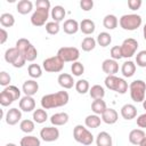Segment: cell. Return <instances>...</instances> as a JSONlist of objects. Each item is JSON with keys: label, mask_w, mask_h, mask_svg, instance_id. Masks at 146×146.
I'll use <instances>...</instances> for the list:
<instances>
[{"label": "cell", "mask_w": 146, "mask_h": 146, "mask_svg": "<svg viewBox=\"0 0 146 146\" xmlns=\"http://www.w3.org/2000/svg\"><path fill=\"white\" fill-rule=\"evenodd\" d=\"M19 110L23 112H32L35 110V100L32 96H24L19 100Z\"/></svg>", "instance_id": "5bb4252c"}, {"label": "cell", "mask_w": 146, "mask_h": 146, "mask_svg": "<svg viewBox=\"0 0 146 146\" xmlns=\"http://www.w3.org/2000/svg\"><path fill=\"white\" fill-rule=\"evenodd\" d=\"M23 92L25 94V96H33L38 92L39 90V84L35 80H26L24 83H23Z\"/></svg>", "instance_id": "9a60e30c"}, {"label": "cell", "mask_w": 146, "mask_h": 146, "mask_svg": "<svg viewBox=\"0 0 146 146\" xmlns=\"http://www.w3.org/2000/svg\"><path fill=\"white\" fill-rule=\"evenodd\" d=\"M42 66H43V70L46 72H49V73H57V72H60L64 67V62L56 55V56H52V57H49V58H46L42 63Z\"/></svg>", "instance_id": "9c48e42d"}, {"label": "cell", "mask_w": 146, "mask_h": 146, "mask_svg": "<svg viewBox=\"0 0 146 146\" xmlns=\"http://www.w3.org/2000/svg\"><path fill=\"white\" fill-rule=\"evenodd\" d=\"M27 73L32 79H38L42 75V68L38 64H30L27 67Z\"/></svg>", "instance_id": "d590c367"}, {"label": "cell", "mask_w": 146, "mask_h": 146, "mask_svg": "<svg viewBox=\"0 0 146 146\" xmlns=\"http://www.w3.org/2000/svg\"><path fill=\"white\" fill-rule=\"evenodd\" d=\"M143 107L146 110V99H144V102H143Z\"/></svg>", "instance_id": "9f6ffc18"}, {"label": "cell", "mask_w": 146, "mask_h": 146, "mask_svg": "<svg viewBox=\"0 0 146 146\" xmlns=\"http://www.w3.org/2000/svg\"><path fill=\"white\" fill-rule=\"evenodd\" d=\"M21 119H22V112H21V110L16 108V107L10 108L6 114V123L9 125L17 124L18 121H21Z\"/></svg>", "instance_id": "4fadbf2b"}, {"label": "cell", "mask_w": 146, "mask_h": 146, "mask_svg": "<svg viewBox=\"0 0 146 146\" xmlns=\"http://www.w3.org/2000/svg\"><path fill=\"white\" fill-rule=\"evenodd\" d=\"M104 82H105L106 88H108L110 90L116 91L117 94L123 95L128 91V83L122 78H117L115 75H107Z\"/></svg>", "instance_id": "3957f363"}, {"label": "cell", "mask_w": 146, "mask_h": 146, "mask_svg": "<svg viewBox=\"0 0 146 146\" xmlns=\"http://www.w3.org/2000/svg\"><path fill=\"white\" fill-rule=\"evenodd\" d=\"M80 7L84 11H89L94 7V1L92 0H81L80 1Z\"/></svg>", "instance_id": "c3c4849f"}, {"label": "cell", "mask_w": 146, "mask_h": 146, "mask_svg": "<svg viewBox=\"0 0 146 146\" xmlns=\"http://www.w3.org/2000/svg\"><path fill=\"white\" fill-rule=\"evenodd\" d=\"M107 107H106V103L103 100V99H96V100H94L92 102V104H91V111L95 113V114H97V115H102L104 112H105V110H106Z\"/></svg>", "instance_id": "f1b7e54d"}, {"label": "cell", "mask_w": 146, "mask_h": 146, "mask_svg": "<svg viewBox=\"0 0 146 146\" xmlns=\"http://www.w3.org/2000/svg\"><path fill=\"white\" fill-rule=\"evenodd\" d=\"M95 29H96V26H95L94 21H91L89 18H84L80 23V30H81V32L84 33V34H87V35L92 34L95 32Z\"/></svg>", "instance_id": "7402d4cb"}, {"label": "cell", "mask_w": 146, "mask_h": 146, "mask_svg": "<svg viewBox=\"0 0 146 146\" xmlns=\"http://www.w3.org/2000/svg\"><path fill=\"white\" fill-rule=\"evenodd\" d=\"M121 47V52H122V57L124 58H130L132 57L136 51H137V48H138V42L137 40H135L133 38H128L125 39L122 44L120 46Z\"/></svg>", "instance_id": "30bf717a"}, {"label": "cell", "mask_w": 146, "mask_h": 146, "mask_svg": "<svg viewBox=\"0 0 146 146\" xmlns=\"http://www.w3.org/2000/svg\"><path fill=\"white\" fill-rule=\"evenodd\" d=\"M71 71H72V73H73V75L80 76V75H82L83 72H84V66H83V64L80 63V62H74V63L72 64V66H71Z\"/></svg>", "instance_id": "b9f144b4"}, {"label": "cell", "mask_w": 146, "mask_h": 146, "mask_svg": "<svg viewBox=\"0 0 146 146\" xmlns=\"http://www.w3.org/2000/svg\"><path fill=\"white\" fill-rule=\"evenodd\" d=\"M0 24L3 27H11L15 24V17L9 13H3L0 15Z\"/></svg>", "instance_id": "4dcf8cb0"}, {"label": "cell", "mask_w": 146, "mask_h": 146, "mask_svg": "<svg viewBox=\"0 0 146 146\" xmlns=\"http://www.w3.org/2000/svg\"><path fill=\"white\" fill-rule=\"evenodd\" d=\"M6 146H17V145H16V144H14V143H8Z\"/></svg>", "instance_id": "11a10c76"}, {"label": "cell", "mask_w": 146, "mask_h": 146, "mask_svg": "<svg viewBox=\"0 0 146 146\" xmlns=\"http://www.w3.org/2000/svg\"><path fill=\"white\" fill-rule=\"evenodd\" d=\"M141 0H129L128 1V6H129V8L131 9V10H137V9H139L140 8V6H141Z\"/></svg>", "instance_id": "681fc988"}, {"label": "cell", "mask_w": 146, "mask_h": 146, "mask_svg": "<svg viewBox=\"0 0 146 146\" xmlns=\"http://www.w3.org/2000/svg\"><path fill=\"white\" fill-rule=\"evenodd\" d=\"M143 34H144V39L146 40V24L144 25V29H143Z\"/></svg>", "instance_id": "f5cc1de1"}, {"label": "cell", "mask_w": 146, "mask_h": 146, "mask_svg": "<svg viewBox=\"0 0 146 146\" xmlns=\"http://www.w3.org/2000/svg\"><path fill=\"white\" fill-rule=\"evenodd\" d=\"M103 25L105 29L107 30H114L116 26H117V18L115 15H106L103 19Z\"/></svg>", "instance_id": "83f0119b"}, {"label": "cell", "mask_w": 146, "mask_h": 146, "mask_svg": "<svg viewBox=\"0 0 146 146\" xmlns=\"http://www.w3.org/2000/svg\"><path fill=\"white\" fill-rule=\"evenodd\" d=\"M96 145L97 146H112V137L108 132L102 131L96 137Z\"/></svg>", "instance_id": "603a6c76"}, {"label": "cell", "mask_w": 146, "mask_h": 146, "mask_svg": "<svg viewBox=\"0 0 146 146\" xmlns=\"http://www.w3.org/2000/svg\"><path fill=\"white\" fill-rule=\"evenodd\" d=\"M145 137L146 135L141 129H133L129 133V141L132 145H140V143L144 140Z\"/></svg>", "instance_id": "ffe728a7"}, {"label": "cell", "mask_w": 146, "mask_h": 146, "mask_svg": "<svg viewBox=\"0 0 146 146\" xmlns=\"http://www.w3.org/2000/svg\"><path fill=\"white\" fill-rule=\"evenodd\" d=\"M139 146H146V137L144 138V140L140 143V145H139Z\"/></svg>", "instance_id": "db71d44e"}, {"label": "cell", "mask_w": 146, "mask_h": 146, "mask_svg": "<svg viewBox=\"0 0 146 146\" xmlns=\"http://www.w3.org/2000/svg\"><path fill=\"white\" fill-rule=\"evenodd\" d=\"M16 9H17V11H18L19 14L26 15V14H29V13L32 11V9H33V3H32L30 0H21V1H18L17 6H16Z\"/></svg>", "instance_id": "d4e9b609"}, {"label": "cell", "mask_w": 146, "mask_h": 146, "mask_svg": "<svg viewBox=\"0 0 146 146\" xmlns=\"http://www.w3.org/2000/svg\"><path fill=\"white\" fill-rule=\"evenodd\" d=\"M111 42H112V36H111L110 33H107V32H100L97 35V43L100 47H107V46H110Z\"/></svg>", "instance_id": "d6a6232c"}, {"label": "cell", "mask_w": 146, "mask_h": 146, "mask_svg": "<svg viewBox=\"0 0 146 146\" xmlns=\"http://www.w3.org/2000/svg\"><path fill=\"white\" fill-rule=\"evenodd\" d=\"M136 64L140 67H146V50H141L136 55Z\"/></svg>", "instance_id": "f6af8a7d"}, {"label": "cell", "mask_w": 146, "mask_h": 146, "mask_svg": "<svg viewBox=\"0 0 146 146\" xmlns=\"http://www.w3.org/2000/svg\"><path fill=\"white\" fill-rule=\"evenodd\" d=\"M89 95H90V97L94 100H96V99H103V97L105 96V90H104V88L102 86L95 84V86H92L90 88Z\"/></svg>", "instance_id": "4316f807"}, {"label": "cell", "mask_w": 146, "mask_h": 146, "mask_svg": "<svg viewBox=\"0 0 146 146\" xmlns=\"http://www.w3.org/2000/svg\"><path fill=\"white\" fill-rule=\"evenodd\" d=\"M57 56L65 63V62H78L80 57V51L75 47H62L57 51Z\"/></svg>", "instance_id": "ba28073f"}, {"label": "cell", "mask_w": 146, "mask_h": 146, "mask_svg": "<svg viewBox=\"0 0 146 146\" xmlns=\"http://www.w3.org/2000/svg\"><path fill=\"white\" fill-rule=\"evenodd\" d=\"M38 56V51L36 48L31 43V46L27 48V50L24 52V57L26 59V62H33Z\"/></svg>", "instance_id": "ab89813d"}, {"label": "cell", "mask_w": 146, "mask_h": 146, "mask_svg": "<svg viewBox=\"0 0 146 146\" xmlns=\"http://www.w3.org/2000/svg\"><path fill=\"white\" fill-rule=\"evenodd\" d=\"M70 100V96L67 94V91H57L55 94H48L44 95L41 98V106L44 110H50V108H56V107H60L64 106L68 103Z\"/></svg>", "instance_id": "6da1fadb"}, {"label": "cell", "mask_w": 146, "mask_h": 146, "mask_svg": "<svg viewBox=\"0 0 146 146\" xmlns=\"http://www.w3.org/2000/svg\"><path fill=\"white\" fill-rule=\"evenodd\" d=\"M10 81H11V78H10V75L7 72H5V71L0 72V84L1 86L8 87L9 83H10Z\"/></svg>", "instance_id": "bcb514c9"}, {"label": "cell", "mask_w": 146, "mask_h": 146, "mask_svg": "<svg viewBox=\"0 0 146 146\" xmlns=\"http://www.w3.org/2000/svg\"><path fill=\"white\" fill-rule=\"evenodd\" d=\"M73 137H74V139L78 143H80L82 145H86V146L91 145L92 141H94L92 133L87 128H84L81 124H78V125L74 127V129H73Z\"/></svg>", "instance_id": "52a82bcc"}, {"label": "cell", "mask_w": 146, "mask_h": 146, "mask_svg": "<svg viewBox=\"0 0 146 146\" xmlns=\"http://www.w3.org/2000/svg\"><path fill=\"white\" fill-rule=\"evenodd\" d=\"M58 84L64 88V89H71L73 86H74V80H73V76L71 74H67V73H62L58 75Z\"/></svg>", "instance_id": "ac0fdd59"}, {"label": "cell", "mask_w": 146, "mask_h": 146, "mask_svg": "<svg viewBox=\"0 0 146 146\" xmlns=\"http://www.w3.org/2000/svg\"><path fill=\"white\" fill-rule=\"evenodd\" d=\"M59 30H60L59 24L56 23V22H54V21H52V22H48V23L46 24V31H47V33L50 34V35L57 34V33L59 32Z\"/></svg>", "instance_id": "60d3db41"}, {"label": "cell", "mask_w": 146, "mask_h": 146, "mask_svg": "<svg viewBox=\"0 0 146 146\" xmlns=\"http://www.w3.org/2000/svg\"><path fill=\"white\" fill-rule=\"evenodd\" d=\"M19 128H21V130L23 131V132H25V133H31L33 130H34V122L32 121V120H23V121H21V123H19Z\"/></svg>", "instance_id": "74e56055"}, {"label": "cell", "mask_w": 146, "mask_h": 146, "mask_svg": "<svg viewBox=\"0 0 146 146\" xmlns=\"http://www.w3.org/2000/svg\"><path fill=\"white\" fill-rule=\"evenodd\" d=\"M121 72L123 74V76L125 78H131L135 72H136V64L132 60H127L123 63L122 67H121Z\"/></svg>", "instance_id": "cb8c5ba5"}, {"label": "cell", "mask_w": 146, "mask_h": 146, "mask_svg": "<svg viewBox=\"0 0 146 146\" xmlns=\"http://www.w3.org/2000/svg\"><path fill=\"white\" fill-rule=\"evenodd\" d=\"M130 89V97L133 102L140 103L145 99V92H146V83L143 80H135L129 86Z\"/></svg>", "instance_id": "277c9868"}, {"label": "cell", "mask_w": 146, "mask_h": 146, "mask_svg": "<svg viewBox=\"0 0 146 146\" xmlns=\"http://www.w3.org/2000/svg\"><path fill=\"white\" fill-rule=\"evenodd\" d=\"M13 102H14V98H13L7 91L2 90L1 94H0V104H1L2 106H9Z\"/></svg>", "instance_id": "7bdbcfd3"}, {"label": "cell", "mask_w": 146, "mask_h": 146, "mask_svg": "<svg viewBox=\"0 0 146 146\" xmlns=\"http://www.w3.org/2000/svg\"><path fill=\"white\" fill-rule=\"evenodd\" d=\"M117 112L113 108H106L102 114V121H104L106 124H114L117 121Z\"/></svg>", "instance_id": "d6986e66"}, {"label": "cell", "mask_w": 146, "mask_h": 146, "mask_svg": "<svg viewBox=\"0 0 146 146\" xmlns=\"http://www.w3.org/2000/svg\"><path fill=\"white\" fill-rule=\"evenodd\" d=\"M50 122L54 127H58V125H64L68 122V114L65 112H60V113H55L51 115L50 117Z\"/></svg>", "instance_id": "e0dca14e"}, {"label": "cell", "mask_w": 146, "mask_h": 146, "mask_svg": "<svg viewBox=\"0 0 146 146\" xmlns=\"http://www.w3.org/2000/svg\"><path fill=\"white\" fill-rule=\"evenodd\" d=\"M5 60H6L7 63L11 64V65H13L14 67H16V68L23 67V66L25 65V63H26L25 57L17 50L16 47L9 48V49L6 50V52H5Z\"/></svg>", "instance_id": "8992f818"}, {"label": "cell", "mask_w": 146, "mask_h": 146, "mask_svg": "<svg viewBox=\"0 0 146 146\" xmlns=\"http://www.w3.org/2000/svg\"><path fill=\"white\" fill-rule=\"evenodd\" d=\"M7 39H8V33H7V31H6L3 27L0 29V43L3 44V43L7 41Z\"/></svg>", "instance_id": "816d5d0a"}, {"label": "cell", "mask_w": 146, "mask_h": 146, "mask_svg": "<svg viewBox=\"0 0 146 146\" xmlns=\"http://www.w3.org/2000/svg\"><path fill=\"white\" fill-rule=\"evenodd\" d=\"M40 137L47 143L55 141L59 138V130L56 127H44L40 130Z\"/></svg>", "instance_id": "8fae6325"}, {"label": "cell", "mask_w": 146, "mask_h": 146, "mask_svg": "<svg viewBox=\"0 0 146 146\" xmlns=\"http://www.w3.org/2000/svg\"><path fill=\"white\" fill-rule=\"evenodd\" d=\"M75 90L79 92V94H86V92H88L89 90H90V88H89V82L87 81V80H84V79H81V80H78L76 82H75Z\"/></svg>", "instance_id": "8d00e7d4"}, {"label": "cell", "mask_w": 146, "mask_h": 146, "mask_svg": "<svg viewBox=\"0 0 146 146\" xmlns=\"http://www.w3.org/2000/svg\"><path fill=\"white\" fill-rule=\"evenodd\" d=\"M137 125L139 128H146V113H143L137 117Z\"/></svg>", "instance_id": "f907efd6"}, {"label": "cell", "mask_w": 146, "mask_h": 146, "mask_svg": "<svg viewBox=\"0 0 146 146\" xmlns=\"http://www.w3.org/2000/svg\"><path fill=\"white\" fill-rule=\"evenodd\" d=\"M111 57L114 60H117V59L122 58V52H121V47L120 46H114L111 49Z\"/></svg>", "instance_id": "7dc6e473"}, {"label": "cell", "mask_w": 146, "mask_h": 146, "mask_svg": "<svg viewBox=\"0 0 146 146\" xmlns=\"http://www.w3.org/2000/svg\"><path fill=\"white\" fill-rule=\"evenodd\" d=\"M21 146H40V139L35 136H25L21 139Z\"/></svg>", "instance_id": "836d02e7"}, {"label": "cell", "mask_w": 146, "mask_h": 146, "mask_svg": "<svg viewBox=\"0 0 146 146\" xmlns=\"http://www.w3.org/2000/svg\"><path fill=\"white\" fill-rule=\"evenodd\" d=\"M31 46V42L27 40V39H24V38H22V39H18L17 40V42H16V48H17V50L24 56V52L27 50V48Z\"/></svg>", "instance_id": "f35d334b"}, {"label": "cell", "mask_w": 146, "mask_h": 146, "mask_svg": "<svg viewBox=\"0 0 146 146\" xmlns=\"http://www.w3.org/2000/svg\"><path fill=\"white\" fill-rule=\"evenodd\" d=\"M121 115L125 120H132L137 116V108L132 104H125L121 107Z\"/></svg>", "instance_id": "2e32d148"}, {"label": "cell", "mask_w": 146, "mask_h": 146, "mask_svg": "<svg viewBox=\"0 0 146 146\" xmlns=\"http://www.w3.org/2000/svg\"><path fill=\"white\" fill-rule=\"evenodd\" d=\"M48 119V114L44 111V108H36L33 112V120L36 123H43Z\"/></svg>", "instance_id": "1f68e13d"}, {"label": "cell", "mask_w": 146, "mask_h": 146, "mask_svg": "<svg viewBox=\"0 0 146 146\" xmlns=\"http://www.w3.org/2000/svg\"><path fill=\"white\" fill-rule=\"evenodd\" d=\"M65 15H66V11H65L64 7H62V6H55L51 9V17H52L54 22H56V23L62 22L65 18Z\"/></svg>", "instance_id": "484cf974"}, {"label": "cell", "mask_w": 146, "mask_h": 146, "mask_svg": "<svg viewBox=\"0 0 146 146\" xmlns=\"http://www.w3.org/2000/svg\"><path fill=\"white\" fill-rule=\"evenodd\" d=\"M35 11L31 16V23L34 26H42L47 24V19L49 16L50 1L49 0H36L35 2Z\"/></svg>", "instance_id": "7a4b0ae2"}, {"label": "cell", "mask_w": 146, "mask_h": 146, "mask_svg": "<svg viewBox=\"0 0 146 146\" xmlns=\"http://www.w3.org/2000/svg\"><path fill=\"white\" fill-rule=\"evenodd\" d=\"M3 90L7 91V92L14 98V100H17V99L21 97V90H19L16 86H8V87H6Z\"/></svg>", "instance_id": "ee69618b"}, {"label": "cell", "mask_w": 146, "mask_h": 146, "mask_svg": "<svg viewBox=\"0 0 146 146\" xmlns=\"http://www.w3.org/2000/svg\"><path fill=\"white\" fill-rule=\"evenodd\" d=\"M102 70L104 73H106L107 75H114L115 73H117L119 71V64L116 60L112 59V58H108V59H105L102 64Z\"/></svg>", "instance_id": "7c38bea8"}, {"label": "cell", "mask_w": 146, "mask_h": 146, "mask_svg": "<svg viewBox=\"0 0 146 146\" xmlns=\"http://www.w3.org/2000/svg\"><path fill=\"white\" fill-rule=\"evenodd\" d=\"M100 117L97 115V114H91V115H88L84 120V123L88 128H91V129H95V128H98L100 125Z\"/></svg>", "instance_id": "f546056e"}, {"label": "cell", "mask_w": 146, "mask_h": 146, "mask_svg": "<svg viewBox=\"0 0 146 146\" xmlns=\"http://www.w3.org/2000/svg\"><path fill=\"white\" fill-rule=\"evenodd\" d=\"M96 47V40L92 36H87L81 42V48L83 51H91Z\"/></svg>", "instance_id": "e575fe53"}, {"label": "cell", "mask_w": 146, "mask_h": 146, "mask_svg": "<svg viewBox=\"0 0 146 146\" xmlns=\"http://www.w3.org/2000/svg\"><path fill=\"white\" fill-rule=\"evenodd\" d=\"M120 26L125 31H135L141 25V17L137 14H127L121 16Z\"/></svg>", "instance_id": "5b68a950"}, {"label": "cell", "mask_w": 146, "mask_h": 146, "mask_svg": "<svg viewBox=\"0 0 146 146\" xmlns=\"http://www.w3.org/2000/svg\"><path fill=\"white\" fill-rule=\"evenodd\" d=\"M79 29H80V24L73 18L66 19L63 24V30L66 34H75Z\"/></svg>", "instance_id": "44dd1931"}]
</instances>
